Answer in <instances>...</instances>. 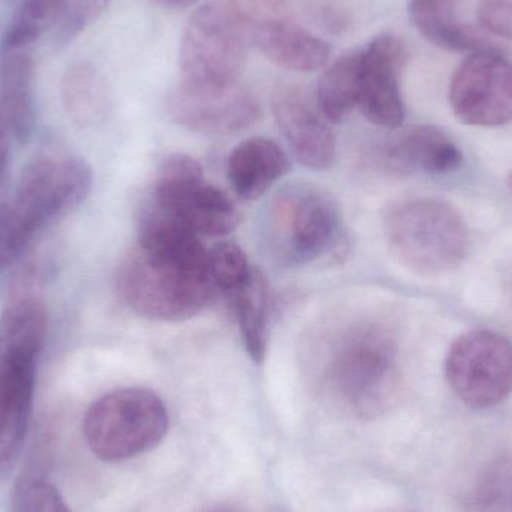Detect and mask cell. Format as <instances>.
Here are the masks:
<instances>
[{
    "mask_svg": "<svg viewBox=\"0 0 512 512\" xmlns=\"http://www.w3.org/2000/svg\"><path fill=\"white\" fill-rule=\"evenodd\" d=\"M248 29L252 44L268 60L289 71H319L330 60V45L286 15L258 21Z\"/></svg>",
    "mask_w": 512,
    "mask_h": 512,
    "instance_id": "cell-15",
    "label": "cell"
},
{
    "mask_svg": "<svg viewBox=\"0 0 512 512\" xmlns=\"http://www.w3.org/2000/svg\"><path fill=\"white\" fill-rule=\"evenodd\" d=\"M150 204L198 237L225 236L240 222L230 197L204 179L197 159L183 153L165 159Z\"/></svg>",
    "mask_w": 512,
    "mask_h": 512,
    "instance_id": "cell-7",
    "label": "cell"
},
{
    "mask_svg": "<svg viewBox=\"0 0 512 512\" xmlns=\"http://www.w3.org/2000/svg\"><path fill=\"white\" fill-rule=\"evenodd\" d=\"M204 512H245L237 507H231V505H219V507L212 508Z\"/></svg>",
    "mask_w": 512,
    "mask_h": 512,
    "instance_id": "cell-32",
    "label": "cell"
},
{
    "mask_svg": "<svg viewBox=\"0 0 512 512\" xmlns=\"http://www.w3.org/2000/svg\"><path fill=\"white\" fill-rule=\"evenodd\" d=\"M445 376L465 405L493 408L512 393V343L495 331L462 334L445 358Z\"/></svg>",
    "mask_w": 512,
    "mask_h": 512,
    "instance_id": "cell-8",
    "label": "cell"
},
{
    "mask_svg": "<svg viewBox=\"0 0 512 512\" xmlns=\"http://www.w3.org/2000/svg\"><path fill=\"white\" fill-rule=\"evenodd\" d=\"M474 505L478 512H512V453L498 454L481 469Z\"/></svg>",
    "mask_w": 512,
    "mask_h": 512,
    "instance_id": "cell-24",
    "label": "cell"
},
{
    "mask_svg": "<svg viewBox=\"0 0 512 512\" xmlns=\"http://www.w3.org/2000/svg\"><path fill=\"white\" fill-rule=\"evenodd\" d=\"M117 289L129 309L155 321L194 318L216 288L200 237L156 210H144L137 248L123 258Z\"/></svg>",
    "mask_w": 512,
    "mask_h": 512,
    "instance_id": "cell-1",
    "label": "cell"
},
{
    "mask_svg": "<svg viewBox=\"0 0 512 512\" xmlns=\"http://www.w3.org/2000/svg\"><path fill=\"white\" fill-rule=\"evenodd\" d=\"M249 42L248 24L231 0L204 3L183 32L182 83L197 89L236 86Z\"/></svg>",
    "mask_w": 512,
    "mask_h": 512,
    "instance_id": "cell-5",
    "label": "cell"
},
{
    "mask_svg": "<svg viewBox=\"0 0 512 512\" xmlns=\"http://www.w3.org/2000/svg\"><path fill=\"white\" fill-rule=\"evenodd\" d=\"M289 159L274 141L251 138L228 159V180L239 197L256 200L288 174Z\"/></svg>",
    "mask_w": 512,
    "mask_h": 512,
    "instance_id": "cell-17",
    "label": "cell"
},
{
    "mask_svg": "<svg viewBox=\"0 0 512 512\" xmlns=\"http://www.w3.org/2000/svg\"><path fill=\"white\" fill-rule=\"evenodd\" d=\"M384 233L394 258L421 276L450 273L468 254L465 221L454 207L435 198H414L391 207Z\"/></svg>",
    "mask_w": 512,
    "mask_h": 512,
    "instance_id": "cell-3",
    "label": "cell"
},
{
    "mask_svg": "<svg viewBox=\"0 0 512 512\" xmlns=\"http://www.w3.org/2000/svg\"><path fill=\"white\" fill-rule=\"evenodd\" d=\"M477 15L484 30L512 41V0H478Z\"/></svg>",
    "mask_w": 512,
    "mask_h": 512,
    "instance_id": "cell-29",
    "label": "cell"
},
{
    "mask_svg": "<svg viewBox=\"0 0 512 512\" xmlns=\"http://www.w3.org/2000/svg\"><path fill=\"white\" fill-rule=\"evenodd\" d=\"M273 113L295 159L315 171L328 170L336 161V140L297 89L282 87L274 93Z\"/></svg>",
    "mask_w": 512,
    "mask_h": 512,
    "instance_id": "cell-13",
    "label": "cell"
},
{
    "mask_svg": "<svg viewBox=\"0 0 512 512\" xmlns=\"http://www.w3.org/2000/svg\"><path fill=\"white\" fill-rule=\"evenodd\" d=\"M170 418L158 394L120 388L96 400L84 417V438L104 462H120L155 448L167 435Z\"/></svg>",
    "mask_w": 512,
    "mask_h": 512,
    "instance_id": "cell-6",
    "label": "cell"
},
{
    "mask_svg": "<svg viewBox=\"0 0 512 512\" xmlns=\"http://www.w3.org/2000/svg\"><path fill=\"white\" fill-rule=\"evenodd\" d=\"M361 51L334 62L318 83V104L322 116L342 123L358 107L360 92Z\"/></svg>",
    "mask_w": 512,
    "mask_h": 512,
    "instance_id": "cell-22",
    "label": "cell"
},
{
    "mask_svg": "<svg viewBox=\"0 0 512 512\" xmlns=\"http://www.w3.org/2000/svg\"><path fill=\"white\" fill-rule=\"evenodd\" d=\"M405 45L393 35H381L361 51L358 107L379 128H399L405 119L400 74L406 65Z\"/></svg>",
    "mask_w": 512,
    "mask_h": 512,
    "instance_id": "cell-12",
    "label": "cell"
},
{
    "mask_svg": "<svg viewBox=\"0 0 512 512\" xmlns=\"http://www.w3.org/2000/svg\"><path fill=\"white\" fill-rule=\"evenodd\" d=\"M15 512H69L60 493L45 481H32L21 489Z\"/></svg>",
    "mask_w": 512,
    "mask_h": 512,
    "instance_id": "cell-28",
    "label": "cell"
},
{
    "mask_svg": "<svg viewBox=\"0 0 512 512\" xmlns=\"http://www.w3.org/2000/svg\"><path fill=\"white\" fill-rule=\"evenodd\" d=\"M454 114L469 126L498 128L512 122V63L496 51H478L454 72Z\"/></svg>",
    "mask_w": 512,
    "mask_h": 512,
    "instance_id": "cell-9",
    "label": "cell"
},
{
    "mask_svg": "<svg viewBox=\"0 0 512 512\" xmlns=\"http://www.w3.org/2000/svg\"><path fill=\"white\" fill-rule=\"evenodd\" d=\"M268 249L280 264L300 267L330 254L342 237V215L333 197L307 183L280 189L265 221Z\"/></svg>",
    "mask_w": 512,
    "mask_h": 512,
    "instance_id": "cell-4",
    "label": "cell"
},
{
    "mask_svg": "<svg viewBox=\"0 0 512 512\" xmlns=\"http://www.w3.org/2000/svg\"><path fill=\"white\" fill-rule=\"evenodd\" d=\"M243 345L256 364L264 363L268 345V289L264 276L255 270L251 283L231 298Z\"/></svg>",
    "mask_w": 512,
    "mask_h": 512,
    "instance_id": "cell-23",
    "label": "cell"
},
{
    "mask_svg": "<svg viewBox=\"0 0 512 512\" xmlns=\"http://www.w3.org/2000/svg\"><path fill=\"white\" fill-rule=\"evenodd\" d=\"M33 63L26 54L12 53L0 60V128L24 138L35 123L32 96Z\"/></svg>",
    "mask_w": 512,
    "mask_h": 512,
    "instance_id": "cell-19",
    "label": "cell"
},
{
    "mask_svg": "<svg viewBox=\"0 0 512 512\" xmlns=\"http://www.w3.org/2000/svg\"><path fill=\"white\" fill-rule=\"evenodd\" d=\"M92 168L80 158H42L24 170L12 203L36 230L80 206L92 189Z\"/></svg>",
    "mask_w": 512,
    "mask_h": 512,
    "instance_id": "cell-10",
    "label": "cell"
},
{
    "mask_svg": "<svg viewBox=\"0 0 512 512\" xmlns=\"http://www.w3.org/2000/svg\"><path fill=\"white\" fill-rule=\"evenodd\" d=\"M213 285L231 298L251 283L255 270L243 249L233 242H221L209 252Z\"/></svg>",
    "mask_w": 512,
    "mask_h": 512,
    "instance_id": "cell-25",
    "label": "cell"
},
{
    "mask_svg": "<svg viewBox=\"0 0 512 512\" xmlns=\"http://www.w3.org/2000/svg\"><path fill=\"white\" fill-rule=\"evenodd\" d=\"M36 231L12 201L0 204V270L20 256Z\"/></svg>",
    "mask_w": 512,
    "mask_h": 512,
    "instance_id": "cell-27",
    "label": "cell"
},
{
    "mask_svg": "<svg viewBox=\"0 0 512 512\" xmlns=\"http://www.w3.org/2000/svg\"><path fill=\"white\" fill-rule=\"evenodd\" d=\"M68 0H24L6 32V47H24L38 39L59 18Z\"/></svg>",
    "mask_w": 512,
    "mask_h": 512,
    "instance_id": "cell-26",
    "label": "cell"
},
{
    "mask_svg": "<svg viewBox=\"0 0 512 512\" xmlns=\"http://www.w3.org/2000/svg\"><path fill=\"white\" fill-rule=\"evenodd\" d=\"M156 5L162 6L167 9H182L194 5L197 0H153Z\"/></svg>",
    "mask_w": 512,
    "mask_h": 512,
    "instance_id": "cell-31",
    "label": "cell"
},
{
    "mask_svg": "<svg viewBox=\"0 0 512 512\" xmlns=\"http://www.w3.org/2000/svg\"><path fill=\"white\" fill-rule=\"evenodd\" d=\"M62 98L69 117L84 128L102 125L110 116V89L104 75L92 63H75L66 71Z\"/></svg>",
    "mask_w": 512,
    "mask_h": 512,
    "instance_id": "cell-20",
    "label": "cell"
},
{
    "mask_svg": "<svg viewBox=\"0 0 512 512\" xmlns=\"http://www.w3.org/2000/svg\"><path fill=\"white\" fill-rule=\"evenodd\" d=\"M174 122L204 135L240 134L261 119V105L254 93L231 86L197 89L180 83L168 98Z\"/></svg>",
    "mask_w": 512,
    "mask_h": 512,
    "instance_id": "cell-11",
    "label": "cell"
},
{
    "mask_svg": "<svg viewBox=\"0 0 512 512\" xmlns=\"http://www.w3.org/2000/svg\"><path fill=\"white\" fill-rule=\"evenodd\" d=\"M104 2H107V0H104Z\"/></svg>",
    "mask_w": 512,
    "mask_h": 512,
    "instance_id": "cell-34",
    "label": "cell"
},
{
    "mask_svg": "<svg viewBox=\"0 0 512 512\" xmlns=\"http://www.w3.org/2000/svg\"><path fill=\"white\" fill-rule=\"evenodd\" d=\"M462 0H411L409 17L415 29L436 47L450 51H495L483 33L460 21Z\"/></svg>",
    "mask_w": 512,
    "mask_h": 512,
    "instance_id": "cell-18",
    "label": "cell"
},
{
    "mask_svg": "<svg viewBox=\"0 0 512 512\" xmlns=\"http://www.w3.org/2000/svg\"><path fill=\"white\" fill-rule=\"evenodd\" d=\"M47 310L36 298H18L0 319V354L36 360L47 337Z\"/></svg>",
    "mask_w": 512,
    "mask_h": 512,
    "instance_id": "cell-21",
    "label": "cell"
},
{
    "mask_svg": "<svg viewBox=\"0 0 512 512\" xmlns=\"http://www.w3.org/2000/svg\"><path fill=\"white\" fill-rule=\"evenodd\" d=\"M327 379L334 393L361 417L390 408L400 390L399 348L379 325H357L328 352Z\"/></svg>",
    "mask_w": 512,
    "mask_h": 512,
    "instance_id": "cell-2",
    "label": "cell"
},
{
    "mask_svg": "<svg viewBox=\"0 0 512 512\" xmlns=\"http://www.w3.org/2000/svg\"><path fill=\"white\" fill-rule=\"evenodd\" d=\"M384 161L400 173L450 174L462 167L463 155L447 134L433 126H420L394 141Z\"/></svg>",
    "mask_w": 512,
    "mask_h": 512,
    "instance_id": "cell-16",
    "label": "cell"
},
{
    "mask_svg": "<svg viewBox=\"0 0 512 512\" xmlns=\"http://www.w3.org/2000/svg\"><path fill=\"white\" fill-rule=\"evenodd\" d=\"M9 162V144L6 132L0 128V179L6 174Z\"/></svg>",
    "mask_w": 512,
    "mask_h": 512,
    "instance_id": "cell-30",
    "label": "cell"
},
{
    "mask_svg": "<svg viewBox=\"0 0 512 512\" xmlns=\"http://www.w3.org/2000/svg\"><path fill=\"white\" fill-rule=\"evenodd\" d=\"M35 363L32 358L0 354V474L14 465L26 438Z\"/></svg>",
    "mask_w": 512,
    "mask_h": 512,
    "instance_id": "cell-14",
    "label": "cell"
},
{
    "mask_svg": "<svg viewBox=\"0 0 512 512\" xmlns=\"http://www.w3.org/2000/svg\"><path fill=\"white\" fill-rule=\"evenodd\" d=\"M508 188H510L512 192V171L510 173V176H508Z\"/></svg>",
    "mask_w": 512,
    "mask_h": 512,
    "instance_id": "cell-33",
    "label": "cell"
}]
</instances>
